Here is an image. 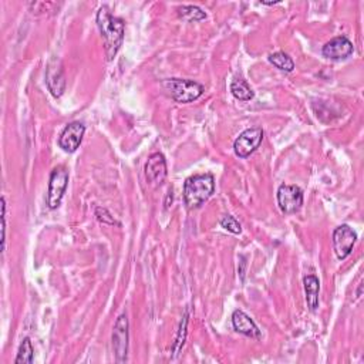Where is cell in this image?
Wrapping results in <instances>:
<instances>
[{
  "label": "cell",
  "instance_id": "obj_6",
  "mask_svg": "<svg viewBox=\"0 0 364 364\" xmlns=\"http://www.w3.org/2000/svg\"><path fill=\"white\" fill-rule=\"evenodd\" d=\"M262 141H264V130H262L260 127L245 130L235 139V144H234L235 154L239 158H247L259 148Z\"/></svg>",
  "mask_w": 364,
  "mask_h": 364
},
{
  "label": "cell",
  "instance_id": "obj_4",
  "mask_svg": "<svg viewBox=\"0 0 364 364\" xmlns=\"http://www.w3.org/2000/svg\"><path fill=\"white\" fill-rule=\"evenodd\" d=\"M69 185V171L66 167L60 166L52 171L49 181L47 205L50 209H57L62 204V199Z\"/></svg>",
  "mask_w": 364,
  "mask_h": 364
},
{
  "label": "cell",
  "instance_id": "obj_22",
  "mask_svg": "<svg viewBox=\"0 0 364 364\" xmlns=\"http://www.w3.org/2000/svg\"><path fill=\"white\" fill-rule=\"evenodd\" d=\"M2 220H3V227H2V251H5L6 247V199L2 198Z\"/></svg>",
  "mask_w": 364,
  "mask_h": 364
},
{
  "label": "cell",
  "instance_id": "obj_13",
  "mask_svg": "<svg viewBox=\"0 0 364 364\" xmlns=\"http://www.w3.org/2000/svg\"><path fill=\"white\" fill-rule=\"evenodd\" d=\"M232 326L234 329L248 337H253V339H259L260 337V330L258 329V326L255 325V321L242 310H235L232 315Z\"/></svg>",
  "mask_w": 364,
  "mask_h": 364
},
{
  "label": "cell",
  "instance_id": "obj_12",
  "mask_svg": "<svg viewBox=\"0 0 364 364\" xmlns=\"http://www.w3.org/2000/svg\"><path fill=\"white\" fill-rule=\"evenodd\" d=\"M354 52L353 43L346 36H339L332 38L330 42H328L323 46V56L330 58V60H345L350 57Z\"/></svg>",
  "mask_w": 364,
  "mask_h": 364
},
{
  "label": "cell",
  "instance_id": "obj_17",
  "mask_svg": "<svg viewBox=\"0 0 364 364\" xmlns=\"http://www.w3.org/2000/svg\"><path fill=\"white\" fill-rule=\"evenodd\" d=\"M178 14L187 22H198V20H204L207 17V13L198 6H182L178 9Z\"/></svg>",
  "mask_w": 364,
  "mask_h": 364
},
{
  "label": "cell",
  "instance_id": "obj_2",
  "mask_svg": "<svg viewBox=\"0 0 364 364\" xmlns=\"http://www.w3.org/2000/svg\"><path fill=\"white\" fill-rule=\"evenodd\" d=\"M215 179L212 174H199L190 177L184 184V201L188 209H196L212 196Z\"/></svg>",
  "mask_w": 364,
  "mask_h": 364
},
{
  "label": "cell",
  "instance_id": "obj_1",
  "mask_svg": "<svg viewBox=\"0 0 364 364\" xmlns=\"http://www.w3.org/2000/svg\"><path fill=\"white\" fill-rule=\"evenodd\" d=\"M97 26L104 40L107 60H113L123 45L124 22L120 17L113 16L107 6H103L97 12Z\"/></svg>",
  "mask_w": 364,
  "mask_h": 364
},
{
  "label": "cell",
  "instance_id": "obj_15",
  "mask_svg": "<svg viewBox=\"0 0 364 364\" xmlns=\"http://www.w3.org/2000/svg\"><path fill=\"white\" fill-rule=\"evenodd\" d=\"M231 93L234 94L235 98L240 101H251L255 95L253 90L249 87V84L242 78H236L231 84Z\"/></svg>",
  "mask_w": 364,
  "mask_h": 364
},
{
  "label": "cell",
  "instance_id": "obj_14",
  "mask_svg": "<svg viewBox=\"0 0 364 364\" xmlns=\"http://www.w3.org/2000/svg\"><path fill=\"white\" fill-rule=\"evenodd\" d=\"M303 285H305L306 302L308 306L312 312H316L319 308V292H320V282L315 275H309L303 279Z\"/></svg>",
  "mask_w": 364,
  "mask_h": 364
},
{
  "label": "cell",
  "instance_id": "obj_10",
  "mask_svg": "<svg viewBox=\"0 0 364 364\" xmlns=\"http://www.w3.org/2000/svg\"><path fill=\"white\" fill-rule=\"evenodd\" d=\"M144 171L147 182L151 187L157 188L163 185L168 174L166 157L161 152H154L152 155H150Z\"/></svg>",
  "mask_w": 364,
  "mask_h": 364
},
{
  "label": "cell",
  "instance_id": "obj_18",
  "mask_svg": "<svg viewBox=\"0 0 364 364\" xmlns=\"http://www.w3.org/2000/svg\"><path fill=\"white\" fill-rule=\"evenodd\" d=\"M33 354H34V350H33V346H32V341L29 337H26L23 341H22V345H20L19 348V353H17V357H16V363L17 364H30L33 363Z\"/></svg>",
  "mask_w": 364,
  "mask_h": 364
},
{
  "label": "cell",
  "instance_id": "obj_16",
  "mask_svg": "<svg viewBox=\"0 0 364 364\" xmlns=\"http://www.w3.org/2000/svg\"><path fill=\"white\" fill-rule=\"evenodd\" d=\"M269 62L277 67L279 70L282 71H286V73H291L295 69V63H293V60L286 54V53H283V52H276L273 54L269 56Z\"/></svg>",
  "mask_w": 364,
  "mask_h": 364
},
{
  "label": "cell",
  "instance_id": "obj_11",
  "mask_svg": "<svg viewBox=\"0 0 364 364\" xmlns=\"http://www.w3.org/2000/svg\"><path fill=\"white\" fill-rule=\"evenodd\" d=\"M84 133H86L84 124L78 123V121L70 123L69 126H66L63 133L60 134V138H58L60 148H62L66 152L77 151L80 144H82Z\"/></svg>",
  "mask_w": 364,
  "mask_h": 364
},
{
  "label": "cell",
  "instance_id": "obj_5",
  "mask_svg": "<svg viewBox=\"0 0 364 364\" xmlns=\"http://www.w3.org/2000/svg\"><path fill=\"white\" fill-rule=\"evenodd\" d=\"M113 349L117 363H126L128 354V319L120 315L113 329Z\"/></svg>",
  "mask_w": 364,
  "mask_h": 364
},
{
  "label": "cell",
  "instance_id": "obj_19",
  "mask_svg": "<svg viewBox=\"0 0 364 364\" xmlns=\"http://www.w3.org/2000/svg\"><path fill=\"white\" fill-rule=\"evenodd\" d=\"M187 326H188V310L185 312L184 317H182V320H181L179 332H178L175 345H174V356H178L179 352L182 350V346H184L185 339H187Z\"/></svg>",
  "mask_w": 364,
  "mask_h": 364
},
{
  "label": "cell",
  "instance_id": "obj_9",
  "mask_svg": "<svg viewBox=\"0 0 364 364\" xmlns=\"http://www.w3.org/2000/svg\"><path fill=\"white\" fill-rule=\"evenodd\" d=\"M46 83L50 90V93L58 98L62 97L65 90H66V77H65V70L63 65L60 62V58L52 57L47 63L46 69Z\"/></svg>",
  "mask_w": 364,
  "mask_h": 364
},
{
  "label": "cell",
  "instance_id": "obj_20",
  "mask_svg": "<svg viewBox=\"0 0 364 364\" xmlns=\"http://www.w3.org/2000/svg\"><path fill=\"white\" fill-rule=\"evenodd\" d=\"M220 227L231 234H235V235H239L242 232L240 224L231 215H227L220 219Z\"/></svg>",
  "mask_w": 364,
  "mask_h": 364
},
{
  "label": "cell",
  "instance_id": "obj_3",
  "mask_svg": "<svg viewBox=\"0 0 364 364\" xmlns=\"http://www.w3.org/2000/svg\"><path fill=\"white\" fill-rule=\"evenodd\" d=\"M170 95L181 104L192 103L196 98L204 94V86L194 82V80L184 78H168L163 83Z\"/></svg>",
  "mask_w": 364,
  "mask_h": 364
},
{
  "label": "cell",
  "instance_id": "obj_7",
  "mask_svg": "<svg viewBox=\"0 0 364 364\" xmlns=\"http://www.w3.org/2000/svg\"><path fill=\"white\" fill-rule=\"evenodd\" d=\"M277 205L283 214H295L303 205V192L296 185L283 184L277 190Z\"/></svg>",
  "mask_w": 364,
  "mask_h": 364
},
{
  "label": "cell",
  "instance_id": "obj_8",
  "mask_svg": "<svg viewBox=\"0 0 364 364\" xmlns=\"http://www.w3.org/2000/svg\"><path fill=\"white\" fill-rule=\"evenodd\" d=\"M356 240H357V234L349 225L337 227L333 232V248L336 256L340 260L346 259L352 253Z\"/></svg>",
  "mask_w": 364,
  "mask_h": 364
},
{
  "label": "cell",
  "instance_id": "obj_21",
  "mask_svg": "<svg viewBox=\"0 0 364 364\" xmlns=\"http://www.w3.org/2000/svg\"><path fill=\"white\" fill-rule=\"evenodd\" d=\"M95 216L100 222H103V224H109V225H118V222L114 219V216L106 209V208H97L95 209Z\"/></svg>",
  "mask_w": 364,
  "mask_h": 364
}]
</instances>
